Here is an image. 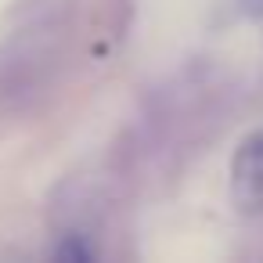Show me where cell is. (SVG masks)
<instances>
[{"label":"cell","mask_w":263,"mask_h":263,"mask_svg":"<svg viewBox=\"0 0 263 263\" xmlns=\"http://www.w3.org/2000/svg\"><path fill=\"white\" fill-rule=\"evenodd\" d=\"M231 202L245 216L263 209V130L249 134L231 159Z\"/></svg>","instance_id":"6da1fadb"},{"label":"cell","mask_w":263,"mask_h":263,"mask_svg":"<svg viewBox=\"0 0 263 263\" xmlns=\"http://www.w3.org/2000/svg\"><path fill=\"white\" fill-rule=\"evenodd\" d=\"M90 256H94V252L80 241V234H69V238L62 241V249H58V259H83V263H87Z\"/></svg>","instance_id":"7a4b0ae2"},{"label":"cell","mask_w":263,"mask_h":263,"mask_svg":"<svg viewBox=\"0 0 263 263\" xmlns=\"http://www.w3.org/2000/svg\"><path fill=\"white\" fill-rule=\"evenodd\" d=\"M241 15H249V18H263V0H241Z\"/></svg>","instance_id":"3957f363"}]
</instances>
